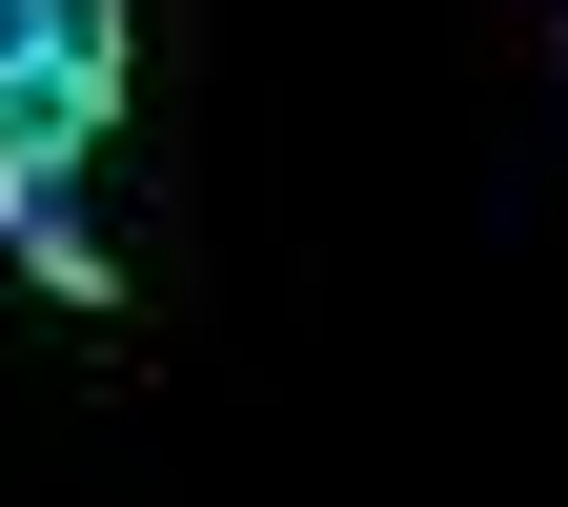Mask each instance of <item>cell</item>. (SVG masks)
<instances>
[{
	"label": "cell",
	"mask_w": 568,
	"mask_h": 507,
	"mask_svg": "<svg viewBox=\"0 0 568 507\" xmlns=\"http://www.w3.org/2000/svg\"><path fill=\"white\" fill-rule=\"evenodd\" d=\"M122 122V0H0V183Z\"/></svg>",
	"instance_id": "1"
},
{
	"label": "cell",
	"mask_w": 568,
	"mask_h": 507,
	"mask_svg": "<svg viewBox=\"0 0 568 507\" xmlns=\"http://www.w3.org/2000/svg\"><path fill=\"white\" fill-rule=\"evenodd\" d=\"M0 244H21L61 305H102V284H122V264H102V224H82V163H21V183H0Z\"/></svg>",
	"instance_id": "2"
}]
</instances>
